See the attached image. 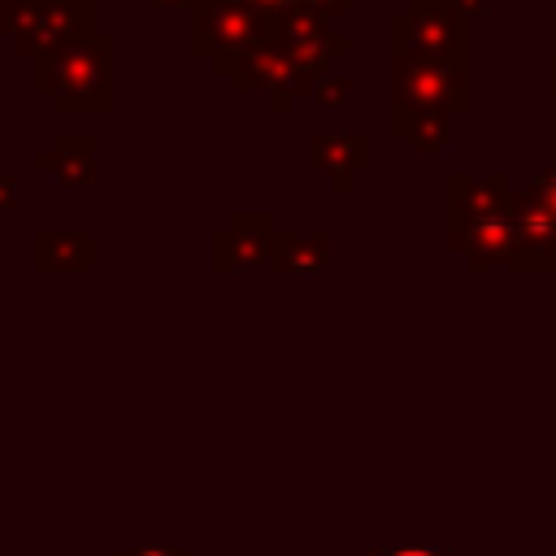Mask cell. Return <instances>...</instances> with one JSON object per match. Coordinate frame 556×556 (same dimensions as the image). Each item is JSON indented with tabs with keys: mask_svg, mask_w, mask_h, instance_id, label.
Here are the masks:
<instances>
[{
	"mask_svg": "<svg viewBox=\"0 0 556 556\" xmlns=\"http://www.w3.org/2000/svg\"><path fill=\"white\" fill-rule=\"evenodd\" d=\"M352 78L348 74H321L317 83H313V100H317V109H348V100H352Z\"/></svg>",
	"mask_w": 556,
	"mask_h": 556,
	"instance_id": "9a60e30c",
	"label": "cell"
},
{
	"mask_svg": "<svg viewBox=\"0 0 556 556\" xmlns=\"http://www.w3.org/2000/svg\"><path fill=\"white\" fill-rule=\"evenodd\" d=\"M91 0H9L0 9V30L13 39V52L48 56L91 35Z\"/></svg>",
	"mask_w": 556,
	"mask_h": 556,
	"instance_id": "3957f363",
	"label": "cell"
},
{
	"mask_svg": "<svg viewBox=\"0 0 556 556\" xmlns=\"http://www.w3.org/2000/svg\"><path fill=\"white\" fill-rule=\"evenodd\" d=\"M378 556H447V552H430V547H387Z\"/></svg>",
	"mask_w": 556,
	"mask_h": 556,
	"instance_id": "44dd1931",
	"label": "cell"
},
{
	"mask_svg": "<svg viewBox=\"0 0 556 556\" xmlns=\"http://www.w3.org/2000/svg\"><path fill=\"white\" fill-rule=\"evenodd\" d=\"M552 556H556V552H552Z\"/></svg>",
	"mask_w": 556,
	"mask_h": 556,
	"instance_id": "d4e9b609",
	"label": "cell"
},
{
	"mask_svg": "<svg viewBox=\"0 0 556 556\" xmlns=\"http://www.w3.org/2000/svg\"><path fill=\"white\" fill-rule=\"evenodd\" d=\"M195 48L226 74L243 52L274 35V22L252 0H195Z\"/></svg>",
	"mask_w": 556,
	"mask_h": 556,
	"instance_id": "277c9868",
	"label": "cell"
},
{
	"mask_svg": "<svg viewBox=\"0 0 556 556\" xmlns=\"http://www.w3.org/2000/svg\"><path fill=\"white\" fill-rule=\"evenodd\" d=\"M413 148H421V152H434V148H443L447 143V135H452V113H439V109H421V113H408V117H400V122H391Z\"/></svg>",
	"mask_w": 556,
	"mask_h": 556,
	"instance_id": "5bb4252c",
	"label": "cell"
},
{
	"mask_svg": "<svg viewBox=\"0 0 556 556\" xmlns=\"http://www.w3.org/2000/svg\"><path fill=\"white\" fill-rule=\"evenodd\" d=\"M117 556H191V552H169V547H126V552H117Z\"/></svg>",
	"mask_w": 556,
	"mask_h": 556,
	"instance_id": "ffe728a7",
	"label": "cell"
},
{
	"mask_svg": "<svg viewBox=\"0 0 556 556\" xmlns=\"http://www.w3.org/2000/svg\"><path fill=\"white\" fill-rule=\"evenodd\" d=\"M156 4H161V9H191L195 0H156Z\"/></svg>",
	"mask_w": 556,
	"mask_h": 556,
	"instance_id": "7402d4cb",
	"label": "cell"
},
{
	"mask_svg": "<svg viewBox=\"0 0 556 556\" xmlns=\"http://www.w3.org/2000/svg\"><path fill=\"white\" fill-rule=\"evenodd\" d=\"M17 204V178L9 169H0V213H9Z\"/></svg>",
	"mask_w": 556,
	"mask_h": 556,
	"instance_id": "ac0fdd59",
	"label": "cell"
},
{
	"mask_svg": "<svg viewBox=\"0 0 556 556\" xmlns=\"http://www.w3.org/2000/svg\"><path fill=\"white\" fill-rule=\"evenodd\" d=\"M452 248L465 252L478 269H486V265H513V252H517L513 208H504L495 217H482V222H469V226H452Z\"/></svg>",
	"mask_w": 556,
	"mask_h": 556,
	"instance_id": "ba28073f",
	"label": "cell"
},
{
	"mask_svg": "<svg viewBox=\"0 0 556 556\" xmlns=\"http://www.w3.org/2000/svg\"><path fill=\"white\" fill-rule=\"evenodd\" d=\"M547 83H552V91H556V56L547 61Z\"/></svg>",
	"mask_w": 556,
	"mask_h": 556,
	"instance_id": "603a6c76",
	"label": "cell"
},
{
	"mask_svg": "<svg viewBox=\"0 0 556 556\" xmlns=\"http://www.w3.org/2000/svg\"><path fill=\"white\" fill-rule=\"evenodd\" d=\"M395 91H391V122L439 109V113H465L469 109V61H443V56H391Z\"/></svg>",
	"mask_w": 556,
	"mask_h": 556,
	"instance_id": "7a4b0ae2",
	"label": "cell"
},
{
	"mask_svg": "<svg viewBox=\"0 0 556 556\" xmlns=\"http://www.w3.org/2000/svg\"><path fill=\"white\" fill-rule=\"evenodd\" d=\"M308 156H313V169L317 174H330L334 187L348 191V182L369 169V139L356 135V130H330V135H317L313 139Z\"/></svg>",
	"mask_w": 556,
	"mask_h": 556,
	"instance_id": "9c48e42d",
	"label": "cell"
},
{
	"mask_svg": "<svg viewBox=\"0 0 556 556\" xmlns=\"http://www.w3.org/2000/svg\"><path fill=\"white\" fill-rule=\"evenodd\" d=\"M534 204H543L552 217H556V165H547L543 174H534V182H530V191H526Z\"/></svg>",
	"mask_w": 556,
	"mask_h": 556,
	"instance_id": "2e32d148",
	"label": "cell"
},
{
	"mask_svg": "<svg viewBox=\"0 0 556 556\" xmlns=\"http://www.w3.org/2000/svg\"><path fill=\"white\" fill-rule=\"evenodd\" d=\"M274 239H278V230H274L269 213L243 208L213 239V265L217 269H261L274 261Z\"/></svg>",
	"mask_w": 556,
	"mask_h": 556,
	"instance_id": "52a82bcc",
	"label": "cell"
},
{
	"mask_svg": "<svg viewBox=\"0 0 556 556\" xmlns=\"http://www.w3.org/2000/svg\"><path fill=\"white\" fill-rule=\"evenodd\" d=\"M508 174H486V178H469V174H452V226H469L482 217H495L508 208Z\"/></svg>",
	"mask_w": 556,
	"mask_h": 556,
	"instance_id": "30bf717a",
	"label": "cell"
},
{
	"mask_svg": "<svg viewBox=\"0 0 556 556\" xmlns=\"http://www.w3.org/2000/svg\"><path fill=\"white\" fill-rule=\"evenodd\" d=\"M4 4H9V0H0V9H4Z\"/></svg>",
	"mask_w": 556,
	"mask_h": 556,
	"instance_id": "cb8c5ba5",
	"label": "cell"
},
{
	"mask_svg": "<svg viewBox=\"0 0 556 556\" xmlns=\"http://www.w3.org/2000/svg\"><path fill=\"white\" fill-rule=\"evenodd\" d=\"M348 4H352V0H300V9H308V13L326 17V22L343 17V13H348Z\"/></svg>",
	"mask_w": 556,
	"mask_h": 556,
	"instance_id": "e0dca14e",
	"label": "cell"
},
{
	"mask_svg": "<svg viewBox=\"0 0 556 556\" xmlns=\"http://www.w3.org/2000/svg\"><path fill=\"white\" fill-rule=\"evenodd\" d=\"M469 17L452 9V0H408V9L391 22V56H443L469 61Z\"/></svg>",
	"mask_w": 556,
	"mask_h": 556,
	"instance_id": "5b68a950",
	"label": "cell"
},
{
	"mask_svg": "<svg viewBox=\"0 0 556 556\" xmlns=\"http://www.w3.org/2000/svg\"><path fill=\"white\" fill-rule=\"evenodd\" d=\"M269 265L282 274H326L334 265V239L326 230H300V235L278 230Z\"/></svg>",
	"mask_w": 556,
	"mask_h": 556,
	"instance_id": "4fadbf2b",
	"label": "cell"
},
{
	"mask_svg": "<svg viewBox=\"0 0 556 556\" xmlns=\"http://www.w3.org/2000/svg\"><path fill=\"white\" fill-rule=\"evenodd\" d=\"M35 87L61 113L113 109V35H83L48 56H35Z\"/></svg>",
	"mask_w": 556,
	"mask_h": 556,
	"instance_id": "6da1fadb",
	"label": "cell"
},
{
	"mask_svg": "<svg viewBox=\"0 0 556 556\" xmlns=\"http://www.w3.org/2000/svg\"><path fill=\"white\" fill-rule=\"evenodd\" d=\"M35 269H61V274H83L96 265V235L91 230H39L30 239Z\"/></svg>",
	"mask_w": 556,
	"mask_h": 556,
	"instance_id": "8fae6325",
	"label": "cell"
},
{
	"mask_svg": "<svg viewBox=\"0 0 556 556\" xmlns=\"http://www.w3.org/2000/svg\"><path fill=\"white\" fill-rule=\"evenodd\" d=\"M252 4H256V9H261L269 22H278V17H287V13H291L300 0H252Z\"/></svg>",
	"mask_w": 556,
	"mask_h": 556,
	"instance_id": "d6986e66",
	"label": "cell"
},
{
	"mask_svg": "<svg viewBox=\"0 0 556 556\" xmlns=\"http://www.w3.org/2000/svg\"><path fill=\"white\" fill-rule=\"evenodd\" d=\"M48 165H52V178L65 191L91 187V178H96V139L83 135V130H61L52 139V152H43L39 169H48Z\"/></svg>",
	"mask_w": 556,
	"mask_h": 556,
	"instance_id": "7c38bea8",
	"label": "cell"
},
{
	"mask_svg": "<svg viewBox=\"0 0 556 556\" xmlns=\"http://www.w3.org/2000/svg\"><path fill=\"white\" fill-rule=\"evenodd\" d=\"M274 39L287 48L291 65L304 70V74H313V78H321L326 65H330L339 52H348V35H339L326 17H317V13L300 9V4H295L287 17L274 22Z\"/></svg>",
	"mask_w": 556,
	"mask_h": 556,
	"instance_id": "8992f818",
	"label": "cell"
}]
</instances>
